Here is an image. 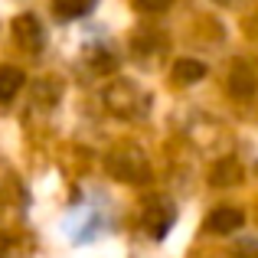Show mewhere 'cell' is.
I'll use <instances>...</instances> for the list:
<instances>
[{"label":"cell","instance_id":"6da1fadb","mask_svg":"<svg viewBox=\"0 0 258 258\" xmlns=\"http://www.w3.org/2000/svg\"><path fill=\"white\" fill-rule=\"evenodd\" d=\"M242 222H245L242 209H235V206H219V209H213V213L206 216L203 229H206L209 235H229V232H235V229H242Z\"/></svg>","mask_w":258,"mask_h":258},{"label":"cell","instance_id":"7a4b0ae2","mask_svg":"<svg viewBox=\"0 0 258 258\" xmlns=\"http://www.w3.org/2000/svg\"><path fill=\"white\" fill-rule=\"evenodd\" d=\"M13 36H17V43L23 46V49L36 52L39 46H43V30H39V20L30 17V13H23V17L13 20Z\"/></svg>","mask_w":258,"mask_h":258},{"label":"cell","instance_id":"3957f363","mask_svg":"<svg viewBox=\"0 0 258 258\" xmlns=\"http://www.w3.org/2000/svg\"><path fill=\"white\" fill-rule=\"evenodd\" d=\"M20 88H23V72L17 66H0V105H7Z\"/></svg>","mask_w":258,"mask_h":258},{"label":"cell","instance_id":"277c9868","mask_svg":"<svg viewBox=\"0 0 258 258\" xmlns=\"http://www.w3.org/2000/svg\"><path fill=\"white\" fill-rule=\"evenodd\" d=\"M203 76H206V66H203L200 59H176L173 79H176L180 85H193V82H200Z\"/></svg>","mask_w":258,"mask_h":258},{"label":"cell","instance_id":"5b68a950","mask_svg":"<svg viewBox=\"0 0 258 258\" xmlns=\"http://www.w3.org/2000/svg\"><path fill=\"white\" fill-rule=\"evenodd\" d=\"M92 7H95V0H52V10H56V17H62V20L85 17Z\"/></svg>","mask_w":258,"mask_h":258},{"label":"cell","instance_id":"8992f818","mask_svg":"<svg viewBox=\"0 0 258 258\" xmlns=\"http://www.w3.org/2000/svg\"><path fill=\"white\" fill-rule=\"evenodd\" d=\"M229 92L239 95V98H245V95H252V92H255V79H248L245 72H235V76L229 79Z\"/></svg>","mask_w":258,"mask_h":258},{"label":"cell","instance_id":"52a82bcc","mask_svg":"<svg viewBox=\"0 0 258 258\" xmlns=\"http://www.w3.org/2000/svg\"><path fill=\"white\" fill-rule=\"evenodd\" d=\"M134 7L144 10V13H160V10H167V7H173V0H134Z\"/></svg>","mask_w":258,"mask_h":258},{"label":"cell","instance_id":"ba28073f","mask_svg":"<svg viewBox=\"0 0 258 258\" xmlns=\"http://www.w3.org/2000/svg\"><path fill=\"white\" fill-rule=\"evenodd\" d=\"M235 258H258V242L255 239L239 242V245H235Z\"/></svg>","mask_w":258,"mask_h":258}]
</instances>
